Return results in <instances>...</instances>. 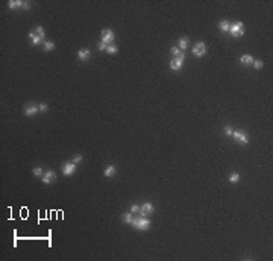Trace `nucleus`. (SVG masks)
Wrapping results in <instances>:
<instances>
[{
  "label": "nucleus",
  "instance_id": "obj_25",
  "mask_svg": "<svg viewBox=\"0 0 273 261\" xmlns=\"http://www.w3.org/2000/svg\"><path fill=\"white\" fill-rule=\"evenodd\" d=\"M225 134L229 135V137H232V134H234V129L231 128V126H225Z\"/></svg>",
  "mask_w": 273,
  "mask_h": 261
},
{
  "label": "nucleus",
  "instance_id": "obj_23",
  "mask_svg": "<svg viewBox=\"0 0 273 261\" xmlns=\"http://www.w3.org/2000/svg\"><path fill=\"white\" fill-rule=\"evenodd\" d=\"M123 220H124L126 223H132V220H134L132 213H129V214H124V216H123Z\"/></svg>",
  "mask_w": 273,
  "mask_h": 261
},
{
  "label": "nucleus",
  "instance_id": "obj_16",
  "mask_svg": "<svg viewBox=\"0 0 273 261\" xmlns=\"http://www.w3.org/2000/svg\"><path fill=\"white\" fill-rule=\"evenodd\" d=\"M240 62L241 64H252V62H254V58H252V55H243L240 58Z\"/></svg>",
  "mask_w": 273,
  "mask_h": 261
},
{
  "label": "nucleus",
  "instance_id": "obj_8",
  "mask_svg": "<svg viewBox=\"0 0 273 261\" xmlns=\"http://www.w3.org/2000/svg\"><path fill=\"white\" fill-rule=\"evenodd\" d=\"M140 213H141V216H149V214H152V213H153V205H152L150 202L143 203V206L140 208Z\"/></svg>",
  "mask_w": 273,
  "mask_h": 261
},
{
  "label": "nucleus",
  "instance_id": "obj_15",
  "mask_svg": "<svg viewBox=\"0 0 273 261\" xmlns=\"http://www.w3.org/2000/svg\"><path fill=\"white\" fill-rule=\"evenodd\" d=\"M23 3L24 2H22V0H11L8 5H9L11 9H15V8H23Z\"/></svg>",
  "mask_w": 273,
  "mask_h": 261
},
{
  "label": "nucleus",
  "instance_id": "obj_24",
  "mask_svg": "<svg viewBox=\"0 0 273 261\" xmlns=\"http://www.w3.org/2000/svg\"><path fill=\"white\" fill-rule=\"evenodd\" d=\"M34 175L35 176H43V169H41V167H35V169H34Z\"/></svg>",
  "mask_w": 273,
  "mask_h": 261
},
{
  "label": "nucleus",
  "instance_id": "obj_5",
  "mask_svg": "<svg viewBox=\"0 0 273 261\" xmlns=\"http://www.w3.org/2000/svg\"><path fill=\"white\" fill-rule=\"evenodd\" d=\"M232 137H234V138H235L238 143H241V144H247V143H249L247 135H246L244 132H241V131H234Z\"/></svg>",
  "mask_w": 273,
  "mask_h": 261
},
{
  "label": "nucleus",
  "instance_id": "obj_11",
  "mask_svg": "<svg viewBox=\"0 0 273 261\" xmlns=\"http://www.w3.org/2000/svg\"><path fill=\"white\" fill-rule=\"evenodd\" d=\"M78 58H79L80 61H85V59H88V58H90V50H88V49H82V50H79Z\"/></svg>",
  "mask_w": 273,
  "mask_h": 261
},
{
  "label": "nucleus",
  "instance_id": "obj_22",
  "mask_svg": "<svg viewBox=\"0 0 273 261\" xmlns=\"http://www.w3.org/2000/svg\"><path fill=\"white\" fill-rule=\"evenodd\" d=\"M117 46H108V49H106V52H108V53L109 55H115V53H117Z\"/></svg>",
  "mask_w": 273,
  "mask_h": 261
},
{
  "label": "nucleus",
  "instance_id": "obj_18",
  "mask_svg": "<svg viewBox=\"0 0 273 261\" xmlns=\"http://www.w3.org/2000/svg\"><path fill=\"white\" fill-rule=\"evenodd\" d=\"M177 46H179L181 50H185L187 46H188V38H181V40H179V43H177Z\"/></svg>",
  "mask_w": 273,
  "mask_h": 261
},
{
  "label": "nucleus",
  "instance_id": "obj_30",
  "mask_svg": "<svg viewBox=\"0 0 273 261\" xmlns=\"http://www.w3.org/2000/svg\"><path fill=\"white\" fill-rule=\"evenodd\" d=\"M38 108H40V111H47V105H46V103H40V105H38Z\"/></svg>",
  "mask_w": 273,
  "mask_h": 261
},
{
  "label": "nucleus",
  "instance_id": "obj_13",
  "mask_svg": "<svg viewBox=\"0 0 273 261\" xmlns=\"http://www.w3.org/2000/svg\"><path fill=\"white\" fill-rule=\"evenodd\" d=\"M170 52H172V55H173L175 58H185V55L182 53V50H181L179 47H172Z\"/></svg>",
  "mask_w": 273,
  "mask_h": 261
},
{
  "label": "nucleus",
  "instance_id": "obj_1",
  "mask_svg": "<svg viewBox=\"0 0 273 261\" xmlns=\"http://www.w3.org/2000/svg\"><path fill=\"white\" fill-rule=\"evenodd\" d=\"M132 225L136 228V229H140V231H146V229H149V226H150V220H147L144 216H141V217H136V219H134L132 220Z\"/></svg>",
  "mask_w": 273,
  "mask_h": 261
},
{
  "label": "nucleus",
  "instance_id": "obj_21",
  "mask_svg": "<svg viewBox=\"0 0 273 261\" xmlns=\"http://www.w3.org/2000/svg\"><path fill=\"white\" fill-rule=\"evenodd\" d=\"M238 181H240V175H238V173H234V175L229 176V182L235 184V182H238Z\"/></svg>",
  "mask_w": 273,
  "mask_h": 261
},
{
  "label": "nucleus",
  "instance_id": "obj_17",
  "mask_svg": "<svg viewBox=\"0 0 273 261\" xmlns=\"http://www.w3.org/2000/svg\"><path fill=\"white\" fill-rule=\"evenodd\" d=\"M115 175V167L114 165H108L106 169H105V176H108V178H111V176Z\"/></svg>",
  "mask_w": 273,
  "mask_h": 261
},
{
  "label": "nucleus",
  "instance_id": "obj_19",
  "mask_svg": "<svg viewBox=\"0 0 273 261\" xmlns=\"http://www.w3.org/2000/svg\"><path fill=\"white\" fill-rule=\"evenodd\" d=\"M35 34H37L38 37H41V38H44V35H46V34H44V27H43V26H37V27H35Z\"/></svg>",
  "mask_w": 273,
  "mask_h": 261
},
{
  "label": "nucleus",
  "instance_id": "obj_20",
  "mask_svg": "<svg viewBox=\"0 0 273 261\" xmlns=\"http://www.w3.org/2000/svg\"><path fill=\"white\" fill-rule=\"evenodd\" d=\"M43 44H44V50H47V52H49V50H53V49H55V44L52 43V41H44Z\"/></svg>",
  "mask_w": 273,
  "mask_h": 261
},
{
  "label": "nucleus",
  "instance_id": "obj_2",
  "mask_svg": "<svg viewBox=\"0 0 273 261\" xmlns=\"http://www.w3.org/2000/svg\"><path fill=\"white\" fill-rule=\"evenodd\" d=\"M229 32H231V35L232 37H241L244 34V24L241 23V22H237V23H234V24H231V27H229Z\"/></svg>",
  "mask_w": 273,
  "mask_h": 261
},
{
  "label": "nucleus",
  "instance_id": "obj_27",
  "mask_svg": "<svg viewBox=\"0 0 273 261\" xmlns=\"http://www.w3.org/2000/svg\"><path fill=\"white\" fill-rule=\"evenodd\" d=\"M97 47H99L100 50H106V49H108V44H106V43H103V41H100Z\"/></svg>",
  "mask_w": 273,
  "mask_h": 261
},
{
  "label": "nucleus",
  "instance_id": "obj_3",
  "mask_svg": "<svg viewBox=\"0 0 273 261\" xmlns=\"http://www.w3.org/2000/svg\"><path fill=\"white\" fill-rule=\"evenodd\" d=\"M75 172H76V164L73 161H68V162H65L64 165H62V173H64L65 176H70Z\"/></svg>",
  "mask_w": 273,
  "mask_h": 261
},
{
  "label": "nucleus",
  "instance_id": "obj_4",
  "mask_svg": "<svg viewBox=\"0 0 273 261\" xmlns=\"http://www.w3.org/2000/svg\"><path fill=\"white\" fill-rule=\"evenodd\" d=\"M205 53H206V46H205L203 41L197 43V44L193 47V55H196V56H203Z\"/></svg>",
  "mask_w": 273,
  "mask_h": 261
},
{
  "label": "nucleus",
  "instance_id": "obj_28",
  "mask_svg": "<svg viewBox=\"0 0 273 261\" xmlns=\"http://www.w3.org/2000/svg\"><path fill=\"white\" fill-rule=\"evenodd\" d=\"M254 65H255V68H256V70L262 68V61H254Z\"/></svg>",
  "mask_w": 273,
  "mask_h": 261
},
{
  "label": "nucleus",
  "instance_id": "obj_12",
  "mask_svg": "<svg viewBox=\"0 0 273 261\" xmlns=\"http://www.w3.org/2000/svg\"><path fill=\"white\" fill-rule=\"evenodd\" d=\"M29 37H30V40H32V44H34V46H37V44H40V43H43V38L38 37L35 32H30Z\"/></svg>",
  "mask_w": 273,
  "mask_h": 261
},
{
  "label": "nucleus",
  "instance_id": "obj_14",
  "mask_svg": "<svg viewBox=\"0 0 273 261\" xmlns=\"http://www.w3.org/2000/svg\"><path fill=\"white\" fill-rule=\"evenodd\" d=\"M218 27H220V30H222V32H229L231 24H229V22H226V20H222V22L218 23Z\"/></svg>",
  "mask_w": 273,
  "mask_h": 261
},
{
  "label": "nucleus",
  "instance_id": "obj_29",
  "mask_svg": "<svg viewBox=\"0 0 273 261\" xmlns=\"http://www.w3.org/2000/svg\"><path fill=\"white\" fill-rule=\"evenodd\" d=\"M138 211H140V206H138V205H132V206H131V213H132V214H134V213H138Z\"/></svg>",
  "mask_w": 273,
  "mask_h": 261
},
{
  "label": "nucleus",
  "instance_id": "obj_7",
  "mask_svg": "<svg viewBox=\"0 0 273 261\" xmlns=\"http://www.w3.org/2000/svg\"><path fill=\"white\" fill-rule=\"evenodd\" d=\"M55 179H56V173H55V172H52V170L46 172V173L43 175V178H41V181H43L44 184H52Z\"/></svg>",
  "mask_w": 273,
  "mask_h": 261
},
{
  "label": "nucleus",
  "instance_id": "obj_26",
  "mask_svg": "<svg viewBox=\"0 0 273 261\" xmlns=\"http://www.w3.org/2000/svg\"><path fill=\"white\" fill-rule=\"evenodd\" d=\"M80 161H82V155H76L75 158H73V162H75L76 165H78V164H79Z\"/></svg>",
  "mask_w": 273,
  "mask_h": 261
},
{
  "label": "nucleus",
  "instance_id": "obj_9",
  "mask_svg": "<svg viewBox=\"0 0 273 261\" xmlns=\"http://www.w3.org/2000/svg\"><path fill=\"white\" fill-rule=\"evenodd\" d=\"M182 64H184V58H173L172 62H170V68L177 71V70H181Z\"/></svg>",
  "mask_w": 273,
  "mask_h": 261
},
{
  "label": "nucleus",
  "instance_id": "obj_10",
  "mask_svg": "<svg viewBox=\"0 0 273 261\" xmlns=\"http://www.w3.org/2000/svg\"><path fill=\"white\" fill-rule=\"evenodd\" d=\"M38 111H40L38 105H26V108H24V114H26V116H29V117L35 116Z\"/></svg>",
  "mask_w": 273,
  "mask_h": 261
},
{
  "label": "nucleus",
  "instance_id": "obj_6",
  "mask_svg": "<svg viewBox=\"0 0 273 261\" xmlns=\"http://www.w3.org/2000/svg\"><path fill=\"white\" fill-rule=\"evenodd\" d=\"M102 41L103 43H106V44H109V43L114 41V34H112L111 29H103L102 30Z\"/></svg>",
  "mask_w": 273,
  "mask_h": 261
}]
</instances>
